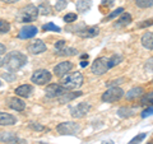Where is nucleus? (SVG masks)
Listing matches in <instances>:
<instances>
[{"mask_svg": "<svg viewBox=\"0 0 153 144\" xmlns=\"http://www.w3.org/2000/svg\"><path fill=\"white\" fill-rule=\"evenodd\" d=\"M89 110H91V105L89 103L80 102V103L76 105V106L70 108V115L74 119H82V117H84L85 115L89 112Z\"/></svg>", "mask_w": 153, "mask_h": 144, "instance_id": "8", "label": "nucleus"}, {"mask_svg": "<svg viewBox=\"0 0 153 144\" xmlns=\"http://www.w3.org/2000/svg\"><path fill=\"white\" fill-rule=\"evenodd\" d=\"M123 13H124V8H117L116 10H114L112 13H110L108 16L103 19V21H105V22H107V21H110V19H114V18L119 17V16H120V14H123Z\"/></svg>", "mask_w": 153, "mask_h": 144, "instance_id": "29", "label": "nucleus"}, {"mask_svg": "<svg viewBox=\"0 0 153 144\" xmlns=\"http://www.w3.org/2000/svg\"><path fill=\"white\" fill-rule=\"evenodd\" d=\"M148 144H153V139H152V140H151L149 143H148Z\"/></svg>", "mask_w": 153, "mask_h": 144, "instance_id": "48", "label": "nucleus"}, {"mask_svg": "<svg viewBox=\"0 0 153 144\" xmlns=\"http://www.w3.org/2000/svg\"><path fill=\"white\" fill-rule=\"evenodd\" d=\"M71 68H73V64H71L70 61H63V63L57 64L54 68V74L61 78V76H64L65 74H68V71H70Z\"/></svg>", "mask_w": 153, "mask_h": 144, "instance_id": "11", "label": "nucleus"}, {"mask_svg": "<svg viewBox=\"0 0 153 144\" xmlns=\"http://www.w3.org/2000/svg\"><path fill=\"white\" fill-rule=\"evenodd\" d=\"M152 24H153V19H149V21H146V22L140 23V24H138V27L143 28V27H148V26H152Z\"/></svg>", "mask_w": 153, "mask_h": 144, "instance_id": "41", "label": "nucleus"}, {"mask_svg": "<svg viewBox=\"0 0 153 144\" xmlns=\"http://www.w3.org/2000/svg\"><path fill=\"white\" fill-rule=\"evenodd\" d=\"M91 7H92V1H91V0H78V1H76V10L79 13L88 12Z\"/></svg>", "mask_w": 153, "mask_h": 144, "instance_id": "20", "label": "nucleus"}, {"mask_svg": "<svg viewBox=\"0 0 153 144\" xmlns=\"http://www.w3.org/2000/svg\"><path fill=\"white\" fill-rule=\"evenodd\" d=\"M87 65H88V61L87 60H82V61H80V66H82V68H85Z\"/></svg>", "mask_w": 153, "mask_h": 144, "instance_id": "43", "label": "nucleus"}, {"mask_svg": "<svg viewBox=\"0 0 153 144\" xmlns=\"http://www.w3.org/2000/svg\"><path fill=\"white\" fill-rule=\"evenodd\" d=\"M91 69H92V73L96 74V75H102V74H105L110 69L108 57L102 56V57H98V59H96L93 61L92 66H91Z\"/></svg>", "mask_w": 153, "mask_h": 144, "instance_id": "6", "label": "nucleus"}, {"mask_svg": "<svg viewBox=\"0 0 153 144\" xmlns=\"http://www.w3.org/2000/svg\"><path fill=\"white\" fill-rule=\"evenodd\" d=\"M7 51V49H5V46H4L3 44H0V55H3L4 52Z\"/></svg>", "mask_w": 153, "mask_h": 144, "instance_id": "42", "label": "nucleus"}, {"mask_svg": "<svg viewBox=\"0 0 153 144\" xmlns=\"http://www.w3.org/2000/svg\"><path fill=\"white\" fill-rule=\"evenodd\" d=\"M17 135L14 133H12V131H7V133H4V131H1L0 133V143H8V142H10L12 139H14Z\"/></svg>", "mask_w": 153, "mask_h": 144, "instance_id": "25", "label": "nucleus"}, {"mask_svg": "<svg viewBox=\"0 0 153 144\" xmlns=\"http://www.w3.org/2000/svg\"><path fill=\"white\" fill-rule=\"evenodd\" d=\"M50 80H51V74H50V71L46 69L36 70L31 76V82H33L35 84H38V85L46 84V83H49Z\"/></svg>", "mask_w": 153, "mask_h": 144, "instance_id": "7", "label": "nucleus"}, {"mask_svg": "<svg viewBox=\"0 0 153 144\" xmlns=\"http://www.w3.org/2000/svg\"><path fill=\"white\" fill-rule=\"evenodd\" d=\"M135 4L138 8L146 9V8L153 7V0H135Z\"/></svg>", "mask_w": 153, "mask_h": 144, "instance_id": "27", "label": "nucleus"}, {"mask_svg": "<svg viewBox=\"0 0 153 144\" xmlns=\"http://www.w3.org/2000/svg\"><path fill=\"white\" fill-rule=\"evenodd\" d=\"M64 46H65V41L64 40H60V41H57L56 44H55V50H60V49H63Z\"/></svg>", "mask_w": 153, "mask_h": 144, "instance_id": "39", "label": "nucleus"}, {"mask_svg": "<svg viewBox=\"0 0 153 144\" xmlns=\"http://www.w3.org/2000/svg\"><path fill=\"white\" fill-rule=\"evenodd\" d=\"M130 23H131V16L129 13H123V14H120V17L117 18V21L115 22L114 27L123 28V27H126L128 24H130Z\"/></svg>", "mask_w": 153, "mask_h": 144, "instance_id": "15", "label": "nucleus"}, {"mask_svg": "<svg viewBox=\"0 0 153 144\" xmlns=\"http://www.w3.org/2000/svg\"><path fill=\"white\" fill-rule=\"evenodd\" d=\"M46 44L42 40H35L32 41L30 46H28V51L33 55H38V54H42V52L46 51Z\"/></svg>", "mask_w": 153, "mask_h": 144, "instance_id": "10", "label": "nucleus"}, {"mask_svg": "<svg viewBox=\"0 0 153 144\" xmlns=\"http://www.w3.org/2000/svg\"><path fill=\"white\" fill-rule=\"evenodd\" d=\"M60 84L66 89H76L83 84V75L79 71L75 73H68L64 76H61Z\"/></svg>", "mask_w": 153, "mask_h": 144, "instance_id": "2", "label": "nucleus"}, {"mask_svg": "<svg viewBox=\"0 0 153 144\" xmlns=\"http://www.w3.org/2000/svg\"><path fill=\"white\" fill-rule=\"evenodd\" d=\"M142 45L143 47H146L148 50H153V33L152 32H146L144 35L142 36Z\"/></svg>", "mask_w": 153, "mask_h": 144, "instance_id": "18", "label": "nucleus"}, {"mask_svg": "<svg viewBox=\"0 0 153 144\" xmlns=\"http://www.w3.org/2000/svg\"><path fill=\"white\" fill-rule=\"evenodd\" d=\"M8 105L12 110H16V111H23V110L26 108V102H23L21 98H16V97L9 99Z\"/></svg>", "mask_w": 153, "mask_h": 144, "instance_id": "17", "label": "nucleus"}, {"mask_svg": "<svg viewBox=\"0 0 153 144\" xmlns=\"http://www.w3.org/2000/svg\"><path fill=\"white\" fill-rule=\"evenodd\" d=\"M3 65H4V61H3L1 59H0V68H1V66H3Z\"/></svg>", "mask_w": 153, "mask_h": 144, "instance_id": "47", "label": "nucleus"}, {"mask_svg": "<svg viewBox=\"0 0 153 144\" xmlns=\"http://www.w3.org/2000/svg\"><path fill=\"white\" fill-rule=\"evenodd\" d=\"M152 115H153V106H151V107H148L147 110H144V111L142 112V117L146 119L148 116H152Z\"/></svg>", "mask_w": 153, "mask_h": 144, "instance_id": "36", "label": "nucleus"}, {"mask_svg": "<svg viewBox=\"0 0 153 144\" xmlns=\"http://www.w3.org/2000/svg\"><path fill=\"white\" fill-rule=\"evenodd\" d=\"M143 92H144V89H143L142 87H134L131 88L129 92H126L125 94V97L126 99H135L138 97H140V96L143 94Z\"/></svg>", "mask_w": 153, "mask_h": 144, "instance_id": "21", "label": "nucleus"}, {"mask_svg": "<svg viewBox=\"0 0 153 144\" xmlns=\"http://www.w3.org/2000/svg\"><path fill=\"white\" fill-rule=\"evenodd\" d=\"M3 78L5 79V80H8V82H13L14 79H16V75L10 74V71H9V73H4L3 74Z\"/></svg>", "mask_w": 153, "mask_h": 144, "instance_id": "38", "label": "nucleus"}, {"mask_svg": "<svg viewBox=\"0 0 153 144\" xmlns=\"http://www.w3.org/2000/svg\"><path fill=\"white\" fill-rule=\"evenodd\" d=\"M100 144H114L112 140H106V142H102V143H100Z\"/></svg>", "mask_w": 153, "mask_h": 144, "instance_id": "46", "label": "nucleus"}, {"mask_svg": "<svg viewBox=\"0 0 153 144\" xmlns=\"http://www.w3.org/2000/svg\"><path fill=\"white\" fill-rule=\"evenodd\" d=\"M55 54L57 56H74L78 54V51H76L74 47H63V49H60V50H56Z\"/></svg>", "mask_w": 153, "mask_h": 144, "instance_id": "22", "label": "nucleus"}, {"mask_svg": "<svg viewBox=\"0 0 153 144\" xmlns=\"http://www.w3.org/2000/svg\"><path fill=\"white\" fill-rule=\"evenodd\" d=\"M76 33H78V36L83 37V38H92V37H96L98 35L100 30L97 27H94V26H92V27H84L83 26Z\"/></svg>", "mask_w": 153, "mask_h": 144, "instance_id": "12", "label": "nucleus"}, {"mask_svg": "<svg viewBox=\"0 0 153 144\" xmlns=\"http://www.w3.org/2000/svg\"><path fill=\"white\" fill-rule=\"evenodd\" d=\"M37 17H38L37 7L30 4V5H26L25 8H22L21 10H19L18 16H17V21L19 23H30V22L36 21Z\"/></svg>", "mask_w": 153, "mask_h": 144, "instance_id": "3", "label": "nucleus"}, {"mask_svg": "<svg viewBox=\"0 0 153 144\" xmlns=\"http://www.w3.org/2000/svg\"><path fill=\"white\" fill-rule=\"evenodd\" d=\"M123 59L124 57L121 56V55H117V54H114L112 56H110L108 57V65H110V69L111 68H114V66H116V65H119L123 61Z\"/></svg>", "mask_w": 153, "mask_h": 144, "instance_id": "24", "label": "nucleus"}, {"mask_svg": "<svg viewBox=\"0 0 153 144\" xmlns=\"http://www.w3.org/2000/svg\"><path fill=\"white\" fill-rule=\"evenodd\" d=\"M9 31H10V24L4 19H0V33H7Z\"/></svg>", "mask_w": 153, "mask_h": 144, "instance_id": "31", "label": "nucleus"}, {"mask_svg": "<svg viewBox=\"0 0 153 144\" xmlns=\"http://www.w3.org/2000/svg\"><path fill=\"white\" fill-rule=\"evenodd\" d=\"M76 21V14L75 13H69L66 14V16L64 17V22L65 23H73Z\"/></svg>", "mask_w": 153, "mask_h": 144, "instance_id": "34", "label": "nucleus"}, {"mask_svg": "<svg viewBox=\"0 0 153 144\" xmlns=\"http://www.w3.org/2000/svg\"><path fill=\"white\" fill-rule=\"evenodd\" d=\"M66 5H68V1H66V0H57L56 4H55V9L57 12H60V10H63L64 8H66Z\"/></svg>", "mask_w": 153, "mask_h": 144, "instance_id": "33", "label": "nucleus"}, {"mask_svg": "<svg viewBox=\"0 0 153 144\" xmlns=\"http://www.w3.org/2000/svg\"><path fill=\"white\" fill-rule=\"evenodd\" d=\"M65 92H68V89L64 88L61 84H49L45 89L46 97H49V98H59Z\"/></svg>", "mask_w": 153, "mask_h": 144, "instance_id": "9", "label": "nucleus"}, {"mask_svg": "<svg viewBox=\"0 0 153 144\" xmlns=\"http://www.w3.org/2000/svg\"><path fill=\"white\" fill-rule=\"evenodd\" d=\"M0 87H1V80H0Z\"/></svg>", "mask_w": 153, "mask_h": 144, "instance_id": "49", "label": "nucleus"}, {"mask_svg": "<svg viewBox=\"0 0 153 144\" xmlns=\"http://www.w3.org/2000/svg\"><path fill=\"white\" fill-rule=\"evenodd\" d=\"M17 124V119L8 112L0 111V126H12Z\"/></svg>", "mask_w": 153, "mask_h": 144, "instance_id": "14", "label": "nucleus"}, {"mask_svg": "<svg viewBox=\"0 0 153 144\" xmlns=\"http://www.w3.org/2000/svg\"><path fill=\"white\" fill-rule=\"evenodd\" d=\"M38 9V14H42V16H46V14H50V10H51V7L49 3H42L40 7H37Z\"/></svg>", "mask_w": 153, "mask_h": 144, "instance_id": "28", "label": "nucleus"}, {"mask_svg": "<svg viewBox=\"0 0 153 144\" xmlns=\"http://www.w3.org/2000/svg\"><path fill=\"white\" fill-rule=\"evenodd\" d=\"M82 94H83L82 92H65L63 96H60L59 97V102L60 103L70 102V101H73L74 98L79 97V96H82Z\"/></svg>", "mask_w": 153, "mask_h": 144, "instance_id": "19", "label": "nucleus"}, {"mask_svg": "<svg viewBox=\"0 0 153 144\" xmlns=\"http://www.w3.org/2000/svg\"><path fill=\"white\" fill-rule=\"evenodd\" d=\"M1 1L8 3V4H12V3H17V1H19V0H1Z\"/></svg>", "mask_w": 153, "mask_h": 144, "instance_id": "44", "label": "nucleus"}, {"mask_svg": "<svg viewBox=\"0 0 153 144\" xmlns=\"http://www.w3.org/2000/svg\"><path fill=\"white\" fill-rule=\"evenodd\" d=\"M124 96V91L119 87H110L106 92L102 94L101 99L103 102H107V103H112V102H116Z\"/></svg>", "mask_w": 153, "mask_h": 144, "instance_id": "5", "label": "nucleus"}, {"mask_svg": "<svg viewBox=\"0 0 153 144\" xmlns=\"http://www.w3.org/2000/svg\"><path fill=\"white\" fill-rule=\"evenodd\" d=\"M42 30L44 31H52V32H60L61 31V28L60 27H57L55 26L54 23H47V24H44V27H42Z\"/></svg>", "mask_w": 153, "mask_h": 144, "instance_id": "30", "label": "nucleus"}, {"mask_svg": "<svg viewBox=\"0 0 153 144\" xmlns=\"http://www.w3.org/2000/svg\"><path fill=\"white\" fill-rule=\"evenodd\" d=\"M112 4H114V0H102V3H101V9H103V8H106V9L111 8Z\"/></svg>", "mask_w": 153, "mask_h": 144, "instance_id": "37", "label": "nucleus"}, {"mask_svg": "<svg viewBox=\"0 0 153 144\" xmlns=\"http://www.w3.org/2000/svg\"><path fill=\"white\" fill-rule=\"evenodd\" d=\"M135 108H131V107H121L117 110V115L123 119H128V117H131L133 115H135Z\"/></svg>", "mask_w": 153, "mask_h": 144, "instance_id": "23", "label": "nucleus"}, {"mask_svg": "<svg viewBox=\"0 0 153 144\" xmlns=\"http://www.w3.org/2000/svg\"><path fill=\"white\" fill-rule=\"evenodd\" d=\"M32 85L30 84H22V85H19V87L16 89V94L19 96V97H23V98H27V97H30L31 93H32Z\"/></svg>", "mask_w": 153, "mask_h": 144, "instance_id": "16", "label": "nucleus"}, {"mask_svg": "<svg viewBox=\"0 0 153 144\" xmlns=\"http://www.w3.org/2000/svg\"><path fill=\"white\" fill-rule=\"evenodd\" d=\"M125 78H119V79H115V80H111V82H107L106 85L107 87H117V84H121L124 83Z\"/></svg>", "mask_w": 153, "mask_h": 144, "instance_id": "35", "label": "nucleus"}, {"mask_svg": "<svg viewBox=\"0 0 153 144\" xmlns=\"http://www.w3.org/2000/svg\"><path fill=\"white\" fill-rule=\"evenodd\" d=\"M37 32H38L37 27H35V26H26V27H23L22 30H21L18 37L22 38V40H27V38L35 37L37 35Z\"/></svg>", "mask_w": 153, "mask_h": 144, "instance_id": "13", "label": "nucleus"}, {"mask_svg": "<svg viewBox=\"0 0 153 144\" xmlns=\"http://www.w3.org/2000/svg\"><path fill=\"white\" fill-rule=\"evenodd\" d=\"M27 56L23 54L21 51H12V52H8L5 55V59H4V66L8 71H17L21 68H23L26 64H27Z\"/></svg>", "mask_w": 153, "mask_h": 144, "instance_id": "1", "label": "nucleus"}, {"mask_svg": "<svg viewBox=\"0 0 153 144\" xmlns=\"http://www.w3.org/2000/svg\"><path fill=\"white\" fill-rule=\"evenodd\" d=\"M30 126L33 129V130H44V129H45L44 126H42V125H40V124H37V122H36V124H35V122H32Z\"/></svg>", "mask_w": 153, "mask_h": 144, "instance_id": "40", "label": "nucleus"}, {"mask_svg": "<svg viewBox=\"0 0 153 144\" xmlns=\"http://www.w3.org/2000/svg\"><path fill=\"white\" fill-rule=\"evenodd\" d=\"M80 125L78 122H73V121H65L61 122L56 126L57 133H60L61 135H76L80 131Z\"/></svg>", "mask_w": 153, "mask_h": 144, "instance_id": "4", "label": "nucleus"}, {"mask_svg": "<svg viewBox=\"0 0 153 144\" xmlns=\"http://www.w3.org/2000/svg\"><path fill=\"white\" fill-rule=\"evenodd\" d=\"M140 105H143V106H153V92L143 96L140 99Z\"/></svg>", "mask_w": 153, "mask_h": 144, "instance_id": "26", "label": "nucleus"}, {"mask_svg": "<svg viewBox=\"0 0 153 144\" xmlns=\"http://www.w3.org/2000/svg\"><path fill=\"white\" fill-rule=\"evenodd\" d=\"M146 137H147V134H146V133H140V134H138L137 137H134V138H133L129 142L128 144H139V143H140V142H142Z\"/></svg>", "mask_w": 153, "mask_h": 144, "instance_id": "32", "label": "nucleus"}, {"mask_svg": "<svg viewBox=\"0 0 153 144\" xmlns=\"http://www.w3.org/2000/svg\"><path fill=\"white\" fill-rule=\"evenodd\" d=\"M88 54H83L82 56H80V59H82V60H88Z\"/></svg>", "mask_w": 153, "mask_h": 144, "instance_id": "45", "label": "nucleus"}]
</instances>
